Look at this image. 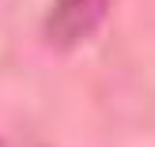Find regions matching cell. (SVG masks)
Segmentation results:
<instances>
[{"mask_svg":"<svg viewBox=\"0 0 155 147\" xmlns=\"http://www.w3.org/2000/svg\"><path fill=\"white\" fill-rule=\"evenodd\" d=\"M106 15V0H57L45 19V38L57 49H72L91 34Z\"/></svg>","mask_w":155,"mask_h":147,"instance_id":"6da1fadb","label":"cell"}]
</instances>
